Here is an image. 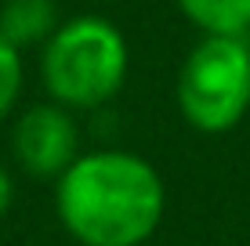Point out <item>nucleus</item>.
Here are the masks:
<instances>
[{"instance_id":"nucleus-4","label":"nucleus","mask_w":250,"mask_h":246,"mask_svg":"<svg viewBox=\"0 0 250 246\" xmlns=\"http://www.w3.org/2000/svg\"><path fill=\"white\" fill-rule=\"evenodd\" d=\"M15 163L33 177H62L80 159V127L58 101L29 105L11 131Z\"/></svg>"},{"instance_id":"nucleus-8","label":"nucleus","mask_w":250,"mask_h":246,"mask_svg":"<svg viewBox=\"0 0 250 246\" xmlns=\"http://www.w3.org/2000/svg\"><path fill=\"white\" fill-rule=\"evenodd\" d=\"M11 199H15V181H11V174H7L4 167H0V217L7 214Z\"/></svg>"},{"instance_id":"nucleus-2","label":"nucleus","mask_w":250,"mask_h":246,"mask_svg":"<svg viewBox=\"0 0 250 246\" xmlns=\"http://www.w3.org/2000/svg\"><path fill=\"white\" fill-rule=\"evenodd\" d=\"M40 80L58 105L102 109L127 80V40L109 19L80 15L62 22L40 55Z\"/></svg>"},{"instance_id":"nucleus-9","label":"nucleus","mask_w":250,"mask_h":246,"mask_svg":"<svg viewBox=\"0 0 250 246\" xmlns=\"http://www.w3.org/2000/svg\"><path fill=\"white\" fill-rule=\"evenodd\" d=\"M247 44H250V33H247Z\"/></svg>"},{"instance_id":"nucleus-6","label":"nucleus","mask_w":250,"mask_h":246,"mask_svg":"<svg viewBox=\"0 0 250 246\" xmlns=\"http://www.w3.org/2000/svg\"><path fill=\"white\" fill-rule=\"evenodd\" d=\"M182 15L207 37H247L250 0H178Z\"/></svg>"},{"instance_id":"nucleus-1","label":"nucleus","mask_w":250,"mask_h":246,"mask_svg":"<svg viewBox=\"0 0 250 246\" xmlns=\"http://www.w3.org/2000/svg\"><path fill=\"white\" fill-rule=\"evenodd\" d=\"M55 207L65 232L83 246H142L163 221L167 189L149 159L94 149L58 177Z\"/></svg>"},{"instance_id":"nucleus-3","label":"nucleus","mask_w":250,"mask_h":246,"mask_svg":"<svg viewBox=\"0 0 250 246\" xmlns=\"http://www.w3.org/2000/svg\"><path fill=\"white\" fill-rule=\"evenodd\" d=\"M178 109L200 134L232 131L250 109L247 37H203L178 73Z\"/></svg>"},{"instance_id":"nucleus-7","label":"nucleus","mask_w":250,"mask_h":246,"mask_svg":"<svg viewBox=\"0 0 250 246\" xmlns=\"http://www.w3.org/2000/svg\"><path fill=\"white\" fill-rule=\"evenodd\" d=\"M22 80H25L22 51L0 37V120H7V116H11V109L19 105V98H22Z\"/></svg>"},{"instance_id":"nucleus-5","label":"nucleus","mask_w":250,"mask_h":246,"mask_svg":"<svg viewBox=\"0 0 250 246\" xmlns=\"http://www.w3.org/2000/svg\"><path fill=\"white\" fill-rule=\"evenodd\" d=\"M58 25L62 22H58L55 0H4V7H0V37L19 51L47 44Z\"/></svg>"}]
</instances>
